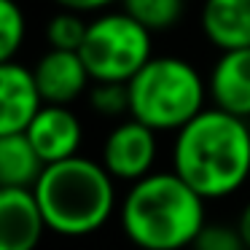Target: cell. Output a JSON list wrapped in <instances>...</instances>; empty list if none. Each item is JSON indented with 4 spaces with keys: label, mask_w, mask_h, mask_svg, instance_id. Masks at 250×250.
I'll use <instances>...</instances> for the list:
<instances>
[{
    "label": "cell",
    "mask_w": 250,
    "mask_h": 250,
    "mask_svg": "<svg viewBox=\"0 0 250 250\" xmlns=\"http://www.w3.org/2000/svg\"><path fill=\"white\" fill-rule=\"evenodd\" d=\"M46 162L33 148L24 132L0 135V186L3 188H35Z\"/></svg>",
    "instance_id": "obj_13"
},
{
    "label": "cell",
    "mask_w": 250,
    "mask_h": 250,
    "mask_svg": "<svg viewBox=\"0 0 250 250\" xmlns=\"http://www.w3.org/2000/svg\"><path fill=\"white\" fill-rule=\"evenodd\" d=\"M24 135L30 137L33 148L41 153V159L49 167V164L78 156L83 126L67 105H43V110L33 119V124L27 126Z\"/></svg>",
    "instance_id": "obj_9"
},
{
    "label": "cell",
    "mask_w": 250,
    "mask_h": 250,
    "mask_svg": "<svg viewBox=\"0 0 250 250\" xmlns=\"http://www.w3.org/2000/svg\"><path fill=\"white\" fill-rule=\"evenodd\" d=\"M172 172L205 202L231 196L250 178L248 119L205 108L175 132Z\"/></svg>",
    "instance_id": "obj_1"
},
{
    "label": "cell",
    "mask_w": 250,
    "mask_h": 250,
    "mask_svg": "<svg viewBox=\"0 0 250 250\" xmlns=\"http://www.w3.org/2000/svg\"><path fill=\"white\" fill-rule=\"evenodd\" d=\"M81 60L92 83H129L153 57V41L129 14H100L89 19Z\"/></svg>",
    "instance_id": "obj_5"
},
{
    "label": "cell",
    "mask_w": 250,
    "mask_h": 250,
    "mask_svg": "<svg viewBox=\"0 0 250 250\" xmlns=\"http://www.w3.org/2000/svg\"><path fill=\"white\" fill-rule=\"evenodd\" d=\"M62 11H76V14H94L103 11V8L113 6V3H121V0H54Z\"/></svg>",
    "instance_id": "obj_19"
},
{
    "label": "cell",
    "mask_w": 250,
    "mask_h": 250,
    "mask_svg": "<svg viewBox=\"0 0 250 250\" xmlns=\"http://www.w3.org/2000/svg\"><path fill=\"white\" fill-rule=\"evenodd\" d=\"M191 248L194 250H248L237 226H229V223H205V229L199 231V237L194 239Z\"/></svg>",
    "instance_id": "obj_18"
},
{
    "label": "cell",
    "mask_w": 250,
    "mask_h": 250,
    "mask_svg": "<svg viewBox=\"0 0 250 250\" xmlns=\"http://www.w3.org/2000/svg\"><path fill=\"white\" fill-rule=\"evenodd\" d=\"M43 105L33 67L17 60L0 62V135L27 132Z\"/></svg>",
    "instance_id": "obj_7"
},
{
    "label": "cell",
    "mask_w": 250,
    "mask_h": 250,
    "mask_svg": "<svg viewBox=\"0 0 250 250\" xmlns=\"http://www.w3.org/2000/svg\"><path fill=\"white\" fill-rule=\"evenodd\" d=\"M129 119L153 132H180L205 110L207 81L183 57H151L146 67L126 83Z\"/></svg>",
    "instance_id": "obj_4"
},
{
    "label": "cell",
    "mask_w": 250,
    "mask_h": 250,
    "mask_svg": "<svg viewBox=\"0 0 250 250\" xmlns=\"http://www.w3.org/2000/svg\"><path fill=\"white\" fill-rule=\"evenodd\" d=\"M46 229L33 191L0 188V250H35Z\"/></svg>",
    "instance_id": "obj_8"
},
{
    "label": "cell",
    "mask_w": 250,
    "mask_h": 250,
    "mask_svg": "<svg viewBox=\"0 0 250 250\" xmlns=\"http://www.w3.org/2000/svg\"><path fill=\"white\" fill-rule=\"evenodd\" d=\"M121 6L148 33H162L180 22L186 0H121Z\"/></svg>",
    "instance_id": "obj_14"
},
{
    "label": "cell",
    "mask_w": 250,
    "mask_h": 250,
    "mask_svg": "<svg viewBox=\"0 0 250 250\" xmlns=\"http://www.w3.org/2000/svg\"><path fill=\"white\" fill-rule=\"evenodd\" d=\"M89 22L76 11H60L51 17L49 27H46V38H49V49L57 51H81L83 38H86Z\"/></svg>",
    "instance_id": "obj_15"
},
{
    "label": "cell",
    "mask_w": 250,
    "mask_h": 250,
    "mask_svg": "<svg viewBox=\"0 0 250 250\" xmlns=\"http://www.w3.org/2000/svg\"><path fill=\"white\" fill-rule=\"evenodd\" d=\"M35 83L46 105H70L86 92L92 83L89 70L78 51H57L49 49L33 67Z\"/></svg>",
    "instance_id": "obj_10"
},
{
    "label": "cell",
    "mask_w": 250,
    "mask_h": 250,
    "mask_svg": "<svg viewBox=\"0 0 250 250\" xmlns=\"http://www.w3.org/2000/svg\"><path fill=\"white\" fill-rule=\"evenodd\" d=\"M237 231H239V237H242V242H245V248L250 250V202L242 207V212H239V218H237Z\"/></svg>",
    "instance_id": "obj_20"
},
{
    "label": "cell",
    "mask_w": 250,
    "mask_h": 250,
    "mask_svg": "<svg viewBox=\"0 0 250 250\" xmlns=\"http://www.w3.org/2000/svg\"><path fill=\"white\" fill-rule=\"evenodd\" d=\"M199 22L215 49H250V0H205Z\"/></svg>",
    "instance_id": "obj_12"
},
{
    "label": "cell",
    "mask_w": 250,
    "mask_h": 250,
    "mask_svg": "<svg viewBox=\"0 0 250 250\" xmlns=\"http://www.w3.org/2000/svg\"><path fill=\"white\" fill-rule=\"evenodd\" d=\"M121 229L140 250L191 248L205 229V199L178 175L151 172L129 186L119 205Z\"/></svg>",
    "instance_id": "obj_2"
},
{
    "label": "cell",
    "mask_w": 250,
    "mask_h": 250,
    "mask_svg": "<svg viewBox=\"0 0 250 250\" xmlns=\"http://www.w3.org/2000/svg\"><path fill=\"white\" fill-rule=\"evenodd\" d=\"M207 94L218 110L250 119V49L221 51L207 78Z\"/></svg>",
    "instance_id": "obj_11"
},
{
    "label": "cell",
    "mask_w": 250,
    "mask_h": 250,
    "mask_svg": "<svg viewBox=\"0 0 250 250\" xmlns=\"http://www.w3.org/2000/svg\"><path fill=\"white\" fill-rule=\"evenodd\" d=\"M89 103L105 119H119L129 113V89L126 83H94Z\"/></svg>",
    "instance_id": "obj_17"
},
{
    "label": "cell",
    "mask_w": 250,
    "mask_h": 250,
    "mask_svg": "<svg viewBox=\"0 0 250 250\" xmlns=\"http://www.w3.org/2000/svg\"><path fill=\"white\" fill-rule=\"evenodd\" d=\"M24 35H27L24 11L14 0H0V62H11L17 57Z\"/></svg>",
    "instance_id": "obj_16"
},
{
    "label": "cell",
    "mask_w": 250,
    "mask_h": 250,
    "mask_svg": "<svg viewBox=\"0 0 250 250\" xmlns=\"http://www.w3.org/2000/svg\"><path fill=\"white\" fill-rule=\"evenodd\" d=\"M156 162V132L140 121H119L103 143V167L113 180H137L148 178Z\"/></svg>",
    "instance_id": "obj_6"
},
{
    "label": "cell",
    "mask_w": 250,
    "mask_h": 250,
    "mask_svg": "<svg viewBox=\"0 0 250 250\" xmlns=\"http://www.w3.org/2000/svg\"><path fill=\"white\" fill-rule=\"evenodd\" d=\"M49 231L86 237L108 223L116 210V180L103 162L73 156L49 164L33 188Z\"/></svg>",
    "instance_id": "obj_3"
}]
</instances>
